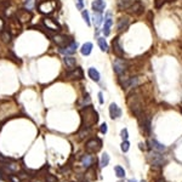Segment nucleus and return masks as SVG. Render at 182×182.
I'll return each instance as SVG.
<instances>
[{"mask_svg":"<svg viewBox=\"0 0 182 182\" xmlns=\"http://www.w3.org/2000/svg\"><path fill=\"white\" fill-rule=\"evenodd\" d=\"M82 120H83V129H90L98 122V113L95 111L92 106H87L82 109Z\"/></svg>","mask_w":182,"mask_h":182,"instance_id":"f257e3e1","label":"nucleus"},{"mask_svg":"<svg viewBox=\"0 0 182 182\" xmlns=\"http://www.w3.org/2000/svg\"><path fill=\"white\" fill-rule=\"evenodd\" d=\"M139 85V78L137 77H132V78H127L124 84H123V89H131V87H136Z\"/></svg>","mask_w":182,"mask_h":182,"instance_id":"f3484780","label":"nucleus"},{"mask_svg":"<svg viewBox=\"0 0 182 182\" xmlns=\"http://www.w3.org/2000/svg\"><path fill=\"white\" fill-rule=\"evenodd\" d=\"M141 125H142V129H143V131L147 134V135H149L151 134V117H146V118H143V122L141 123Z\"/></svg>","mask_w":182,"mask_h":182,"instance_id":"aec40b11","label":"nucleus"},{"mask_svg":"<svg viewBox=\"0 0 182 182\" xmlns=\"http://www.w3.org/2000/svg\"><path fill=\"white\" fill-rule=\"evenodd\" d=\"M166 0H154V4H155V7L157 9H159V7H162L163 5H164V2H165Z\"/></svg>","mask_w":182,"mask_h":182,"instance_id":"473e14b6","label":"nucleus"},{"mask_svg":"<svg viewBox=\"0 0 182 182\" xmlns=\"http://www.w3.org/2000/svg\"><path fill=\"white\" fill-rule=\"evenodd\" d=\"M112 46H113V54L117 57H124V50L120 45V42H119V38H114L112 42Z\"/></svg>","mask_w":182,"mask_h":182,"instance_id":"9d476101","label":"nucleus"},{"mask_svg":"<svg viewBox=\"0 0 182 182\" xmlns=\"http://www.w3.org/2000/svg\"><path fill=\"white\" fill-rule=\"evenodd\" d=\"M91 51H92V44L91 42H85V44H83V46L80 49V52H82L83 56H89L91 54Z\"/></svg>","mask_w":182,"mask_h":182,"instance_id":"4be33fe9","label":"nucleus"},{"mask_svg":"<svg viewBox=\"0 0 182 182\" xmlns=\"http://www.w3.org/2000/svg\"><path fill=\"white\" fill-rule=\"evenodd\" d=\"M151 147L153 148L155 152H164V151H166V147L164 144H162L160 142H158L157 140L151 141Z\"/></svg>","mask_w":182,"mask_h":182,"instance_id":"412c9836","label":"nucleus"},{"mask_svg":"<svg viewBox=\"0 0 182 182\" xmlns=\"http://www.w3.org/2000/svg\"><path fill=\"white\" fill-rule=\"evenodd\" d=\"M4 28H5V22H4V20L0 17V33L4 32Z\"/></svg>","mask_w":182,"mask_h":182,"instance_id":"c9c22d12","label":"nucleus"},{"mask_svg":"<svg viewBox=\"0 0 182 182\" xmlns=\"http://www.w3.org/2000/svg\"><path fill=\"white\" fill-rule=\"evenodd\" d=\"M141 182H146V181H143V180H142V181H141Z\"/></svg>","mask_w":182,"mask_h":182,"instance_id":"a19ab883","label":"nucleus"},{"mask_svg":"<svg viewBox=\"0 0 182 182\" xmlns=\"http://www.w3.org/2000/svg\"><path fill=\"white\" fill-rule=\"evenodd\" d=\"M34 0H26V9L28 10V11H30L33 7H34Z\"/></svg>","mask_w":182,"mask_h":182,"instance_id":"c756f323","label":"nucleus"},{"mask_svg":"<svg viewBox=\"0 0 182 182\" xmlns=\"http://www.w3.org/2000/svg\"><path fill=\"white\" fill-rule=\"evenodd\" d=\"M66 77L68 79H83V77H84L83 69L80 67H77V68H74L73 70H69Z\"/></svg>","mask_w":182,"mask_h":182,"instance_id":"ddd939ff","label":"nucleus"},{"mask_svg":"<svg viewBox=\"0 0 182 182\" xmlns=\"http://www.w3.org/2000/svg\"><path fill=\"white\" fill-rule=\"evenodd\" d=\"M120 136H122L123 141L127 140V137H129V132H127V129H123V130H122V132H120Z\"/></svg>","mask_w":182,"mask_h":182,"instance_id":"7c9ffc66","label":"nucleus"},{"mask_svg":"<svg viewBox=\"0 0 182 182\" xmlns=\"http://www.w3.org/2000/svg\"><path fill=\"white\" fill-rule=\"evenodd\" d=\"M77 7L78 10H84V0H77Z\"/></svg>","mask_w":182,"mask_h":182,"instance_id":"2f4dec72","label":"nucleus"},{"mask_svg":"<svg viewBox=\"0 0 182 182\" xmlns=\"http://www.w3.org/2000/svg\"><path fill=\"white\" fill-rule=\"evenodd\" d=\"M0 180H1V181L4 180V176H2V171H1V170H0Z\"/></svg>","mask_w":182,"mask_h":182,"instance_id":"4c0bfd02","label":"nucleus"},{"mask_svg":"<svg viewBox=\"0 0 182 182\" xmlns=\"http://www.w3.org/2000/svg\"><path fill=\"white\" fill-rule=\"evenodd\" d=\"M94 26H95V28H98L100 27V24L102 23V21H103V16L102 14H100V12H94Z\"/></svg>","mask_w":182,"mask_h":182,"instance_id":"393cba45","label":"nucleus"},{"mask_svg":"<svg viewBox=\"0 0 182 182\" xmlns=\"http://www.w3.org/2000/svg\"><path fill=\"white\" fill-rule=\"evenodd\" d=\"M87 74H89V77L91 78V80H94V82H100V78H101V75H100V72H98L96 68H94V67H90L89 70H87Z\"/></svg>","mask_w":182,"mask_h":182,"instance_id":"a211bd4d","label":"nucleus"},{"mask_svg":"<svg viewBox=\"0 0 182 182\" xmlns=\"http://www.w3.org/2000/svg\"><path fill=\"white\" fill-rule=\"evenodd\" d=\"M109 115L112 119H118L122 117V109L118 107L117 103H111L109 106Z\"/></svg>","mask_w":182,"mask_h":182,"instance_id":"2eb2a0df","label":"nucleus"},{"mask_svg":"<svg viewBox=\"0 0 182 182\" xmlns=\"http://www.w3.org/2000/svg\"><path fill=\"white\" fill-rule=\"evenodd\" d=\"M91 7L94 10V12H100L102 14L106 9V2L103 0H94L92 4H91Z\"/></svg>","mask_w":182,"mask_h":182,"instance_id":"4468645a","label":"nucleus"},{"mask_svg":"<svg viewBox=\"0 0 182 182\" xmlns=\"http://www.w3.org/2000/svg\"><path fill=\"white\" fill-rule=\"evenodd\" d=\"M77 47H78V44H77V42L73 40L68 46L60 49V52H61V54H64V55H68V56H72L73 54H75Z\"/></svg>","mask_w":182,"mask_h":182,"instance_id":"f8f14e48","label":"nucleus"},{"mask_svg":"<svg viewBox=\"0 0 182 182\" xmlns=\"http://www.w3.org/2000/svg\"><path fill=\"white\" fill-rule=\"evenodd\" d=\"M129 23H130V21H129V18H120L119 20V22H118V24H117V29L118 30H124L129 27Z\"/></svg>","mask_w":182,"mask_h":182,"instance_id":"5701e85b","label":"nucleus"},{"mask_svg":"<svg viewBox=\"0 0 182 182\" xmlns=\"http://www.w3.org/2000/svg\"><path fill=\"white\" fill-rule=\"evenodd\" d=\"M63 62H64V64H66V67H67L68 72H69V70H73L74 68H75L77 60H75L73 56H68V55H66V56L63 57Z\"/></svg>","mask_w":182,"mask_h":182,"instance_id":"dca6fc26","label":"nucleus"},{"mask_svg":"<svg viewBox=\"0 0 182 182\" xmlns=\"http://www.w3.org/2000/svg\"><path fill=\"white\" fill-rule=\"evenodd\" d=\"M42 24L45 26V28L49 29V30H52V32H60L61 30V26L58 24L56 20L54 18H50V17H46L42 20Z\"/></svg>","mask_w":182,"mask_h":182,"instance_id":"0eeeda50","label":"nucleus"},{"mask_svg":"<svg viewBox=\"0 0 182 182\" xmlns=\"http://www.w3.org/2000/svg\"><path fill=\"white\" fill-rule=\"evenodd\" d=\"M82 16H83V18H84L85 23H86L87 26H91V22H90V17H89L87 10H83V11H82Z\"/></svg>","mask_w":182,"mask_h":182,"instance_id":"cd10ccee","label":"nucleus"},{"mask_svg":"<svg viewBox=\"0 0 182 182\" xmlns=\"http://www.w3.org/2000/svg\"><path fill=\"white\" fill-rule=\"evenodd\" d=\"M94 160H96V158L94 159L92 155H90V154H85L84 157L82 158V164H83V166H85V168H90V166L92 165Z\"/></svg>","mask_w":182,"mask_h":182,"instance_id":"6ab92c4d","label":"nucleus"},{"mask_svg":"<svg viewBox=\"0 0 182 182\" xmlns=\"http://www.w3.org/2000/svg\"><path fill=\"white\" fill-rule=\"evenodd\" d=\"M113 26V18L111 12H108L106 18H104V24H103V29H102V33L104 37H108L111 34V28Z\"/></svg>","mask_w":182,"mask_h":182,"instance_id":"1a4fd4ad","label":"nucleus"},{"mask_svg":"<svg viewBox=\"0 0 182 182\" xmlns=\"http://www.w3.org/2000/svg\"><path fill=\"white\" fill-rule=\"evenodd\" d=\"M97 42H98V46H100V49H101V51H103V52H107L108 51V44L106 42V39L104 38H97Z\"/></svg>","mask_w":182,"mask_h":182,"instance_id":"b1692460","label":"nucleus"},{"mask_svg":"<svg viewBox=\"0 0 182 182\" xmlns=\"http://www.w3.org/2000/svg\"><path fill=\"white\" fill-rule=\"evenodd\" d=\"M127 67H129V63H127L126 60H124V57H118V58L113 62V70H114L115 74H118L119 77L123 75V74L125 73L126 69H127Z\"/></svg>","mask_w":182,"mask_h":182,"instance_id":"f03ea898","label":"nucleus"},{"mask_svg":"<svg viewBox=\"0 0 182 182\" xmlns=\"http://www.w3.org/2000/svg\"><path fill=\"white\" fill-rule=\"evenodd\" d=\"M148 159L149 162L152 163L153 166H163L165 163H166V159L165 157H163L160 152H153L148 155Z\"/></svg>","mask_w":182,"mask_h":182,"instance_id":"20e7f679","label":"nucleus"},{"mask_svg":"<svg viewBox=\"0 0 182 182\" xmlns=\"http://www.w3.org/2000/svg\"><path fill=\"white\" fill-rule=\"evenodd\" d=\"M16 17L20 22H28L29 20L32 18V14L29 12L27 9H22V10H18L17 14H16Z\"/></svg>","mask_w":182,"mask_h":182,"instance_id":"9b49d317","label":"nucleus"},{"mask_svg":"<svg viewBox=\"0 0 182 182\" xmlns=\"http://www.w3.org/2000/svg\"><path fill=\"white\" fill-rule=\"evenodd\" d=\"M120 148H122V151H123L124 153L127 152V151H129V148H130V143H129V141L127 140L123 141V142H122V147H120Z\"/></svg>","mask_w":182,"mask_h":182,"instance_id":"c85d7f7f","label":"nucleus"},{"mask_svg":"<svg viewBox=\"0 0 182 182\" xmlns=\"http://www.w3.org/2000/svg\"><path fill=\"white\" fill-rule=\"evenodd\" d=\"M98 102L102 104L103 103V95H102V92H98Z\"/></svg>","mask_w":182,"mask_h":182,"instance_id":"e433bc0d","label":"nucleus"},{"mask_svg":"<svg viewBox=\"0 0 182 182\" xmlns=\"http://www.w3.org/2000/svg\"><path fill=\"white\" fill-rule=\"evenodd\" d=\"M56 7V2L54 0H44V1H40L39 5H38V10L42 12V14H46L50 15L54 12Z\"/></svg>","mask_w":182,"mask_h":182,"instance_id":"7ed1b4c3","label":"nucleus"},{"mask_svg":"<svg viewBox=\"0 0 182 182\" xmlns=\"http://www.w3.org/2000/svg\"><path fill=\"white\" fill-rule=\"evenodd\" d=\"M109 164V155L107 153H103L102 154V158H101V166L104 168Z\"/></svg>","mask_w":182,"mask_h":182,"instance_id":"bb28decb","label":"nucleus"},{"mask_svg":"<svg viewBox=\"0 0 182 182\" xmlns=\"http://www.w3.org/2000/svg\"><path fill=\"white\" fill-rule=\"evenodd\" d=\"M127 182H137V181H136L135 179H130V180H129V181H127Z\"/></svg>","mask_w":182,"mask_h":182,"instance_id":"58836bf2","label":"nucleus"},{"mask_svg":"<svg viewBox=\"0 0 182 182\" xmlns=\"http://www.w3.org/2000/svg\"><path fill=\"white\" fill-rule=\"evenodd\" d=\"M143 4L141 2L140 0H136V1H132V4L127 7V11L131 15H141L143 12Z\"/></svg>","mask_w":182,"mask_h":182,"instance_id":"6e6552de","label":"nucleus"},{"mask_svg":"<svg viewBox=\"0 0 182 182\" xmlns=\"http://www.w3.org/2000/svg\"><path fill=\"white\" fill-rule=\"evenodd\" d=\"M114 171H115V175H117L119 179L125 177V170H124V168H122L120 165H117V166L114 168Z\"/></svg>","mask_w":182,"mask_h":182,"instance_id":"a878e982","label":"nucleus"},{"mask_svg":"<svg viewBox=\"0 0 182 182\" xmlns=\"http://www.w3.org/2000/svg\"><path fill=\"white\" fill-rule=\"evenodd\" d=\"M119 182H123V181H119Z\"/></svg>","mask_w":182,"mask_h":182,"instance_id":"79ce46f5","label":"nucleus"},{"mask_svg":"<svg viewBox=\"0 0 182 182\" xmlns=\"http://www.w3.org/2000/svg\"><path fill=\"white\" fill-rule=\"evenodd\" d=\"M46 182H57V179L54 177L52 175H47L46 176Z\"/></svg>","mask_w":182,"mask_h":182,"instance_id":"f704fd0d","label":"nucleus"},{"mask_svg":"<svg viewBox=\"0 0 182 182\" xmlns=\"http://www.w3.org/2000/svg\"><path fill=\"white\" fill-rule=\"evenodd\" d=\"M166 1H170V2H172V1H176V0H166Z\"/></svg>","mask_w":182,"mask_h":182,"instance_id":"ea45409f","label":"nucleus"},{"mask_svg":"<svg viewBox=\"0 0 182 182\" xmlns=\"http://www.w3.org/2000/svg\"><path fill=\"white\" fill-rule=\"evenodd\" d=\"M100 131L102 132V134H107V131H108V127H107V124L106 123H103L101 127H100Z\"/></svg>","mask_w":182,"mask_h":182,"instance_id":"72a5a7b5","label":"nucleus"},{"mask_svg":"<svg viewBox=\"0 0 182 182\" xmlns=\"http://www.w3.org/2000/svg\"><path fill=\"white\" fill-rule=\"evenodd\" d=\"M101 146H102V142L100 139L95 137V139H91L86 142L85 147H86V151L90 152V153H96L101 149Z\"/></svg>","mask_w":182,"mask_h":182,"instance_id":"39448f33","label":"nucleus"},{"mask_svg":"<svg viewBox=\"0 0 182 182\" xmlns=\"http://www.w3.org/2000/svg\"><path fill=\"white\" fill-rule=\"evenodd\" d=\"M52 40H54V42L56 44L60 49L68 46L70 42H73V39H72V38L67 37V35H63V34H57V35H55V37L52 38Z\"/></svg>","mask_w":182,"mask_h":182,"instance_id":"423d86ee","label":"nucleus"}]
</instances>
